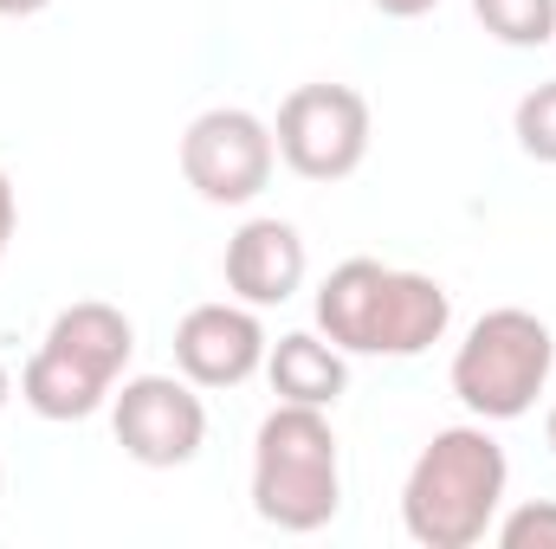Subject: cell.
<instances>
[{
	"mask_svg": "<svg viewBox=\"0 0 556 549\" xmlns=\"http://www.w3.org/2000/svg\"><path fill=\"white\" fill-rule=\"evenodd\" d=\"M511 491V459L485 420L440 426L402 478V531L420 549H472L492 537Z\"/></svg>",
	"mask_w": 556,
	"mask_h": 549,
	"instance_id": "obj_1",
	"label": "cell"
},
{
	"mask_svg": "<svg viewBox=\"0 0 556 549\" xmlns=\"http://www.w3.org/2000/svg\"><path fill=\"white\" fill-rule=\"evenodd\" d=\"M317 330L343 356H389L408 362L446 343L453 330V297L427 272H402L382 259H343L317 284Z\"/></svg>",
	"mask_w": 556,
	"mask_h": 549,
	"instance_id": "obj_2",
	"label": "cell"
},
{
	"mask_svg": "<svg viewBox=\"0 0 556 549\" xmlns=\"http://www.w3.org/2000/svg\"><path fill=\"white\" fill-rule=\"evenodd\" d=\"M130 356H137V323L104 297H78L46 323V343L26 356L20 401L59 426L91 420L98 408H111Z\"/></svg>",
	"mask_w": 556,
	"mask_h": 549,
	"instance_id": "obj_3",
	"label": "cell"
},
{
	"mask_svg": "<svg viewBox=\"0 0 556 549\" xmlns=\"http://www.w3.org/2000/svg\"><path fill=\"white\" fill-rule=\"evenodd\" d=\"M253 511L285 537H311L343 511V446L324 408L278 401L253 439Z\"/></svg>",
	"mask_w": 556,
	"mask_h": 549,
	"instance_id": "obj_4",
	"label": "cell"
},
{
	"mask_svg": "<svg viewBox=\"0 0 556 549\" xmlns=\"http://www.w3.org/2000/svg\"><path fill=\"white\" fill-rule=\"evenodd\" d=\"M551 369H556L551 323L525 304H498L466 330V343L453 349L446 382H453L459 408L492 426V420H525L538 408V395L551 388Z\"/></svg>",
	"mask_w": 556,
	"mask_h": 549,
	"instance_id": "obj_5",
	"label": "cell"
},
{
	"mask_svg": "<svg viewBox=\"0 0 556 549\" xmlns=\"http://www.w3.org/2000/svg\"><path fill=\"white\" fill-rule=\"evenodd\" d=\"M369 137H376L369 98L356 85H330V78L285 91L273 117L278 162L304 181H350L369 155Z\"/></svg>",
	"mask_w": 556,
	"mask_h": 549,
	"instance_id": "obj_6",
	"label": "cell"
},
{
	"mask_svg": "<svg viewBox=\"0 0 556 549\" xmlns=\"http://www.w3.org/2000/svg\"><path fill=\"white\" fill-rule=\"evenodd\" d=\"M278 142L273 124L240 111V104H214L181 130V181L207 201V207H247L273 188Z\"/></svg>",
	"mask_w": 556,
	"mask_h": 549,
	"instance_id": "obj_7",
	"label": "cell"
},
{
	"mask_svg": "<svg viewBox=\"0 0 556 549\" xmlns=\"http://www.w3.org/2000/svg\"><path fill=\"white\" fill-rule=\"evenodd\" d=\"M111 433H117L124 459H137L149 472H175V465H194L207 446V401L181 369L175 375H124L111 395Z\"/></svg>",
	"mask_w": 556,
	"mask_h": 549,
	"instance_id": "obj_8",
	"label": "cell"
},
{
	"mask_svg": "<svg viewBox=\"0 0 556 549\" xmlns=\"http://www.w3.org/2000/svg\"><path fill=\"white\" fill-rule=\"evenodd\" d=\"M266 323L253 304L240 297H220V304H194L181 323H175V369L194 382V388H240L266 369Z\"/></svg>",
	"mask_w": 556,
	"mask_h": 549,
	"instance_id": "obj_9",
	"label": "cell"
},
{
	"mask_svg": "<svg viewBox=\"0 0 556 549\" xmlns=\"http://www.w3.org/2000/svg\"><path fill=\"white\" fill-rule=\"evenodd\" d=\"M304 272H311V253H304V233L278 214H260L247 220L227 253H220V278L240 304L253 310H273V304H291L304 291Z\"/></svg>",
	"mask_w": 556,
	"mask_h": 549,
	"instance_id": "obj_10",
	"label": "cell"
},
{
	"mask_svg": "<svg viewBox=\"0 0 556 549\" xmlns=\"http://www.w3.org/2000/svg\"><path fill=\"white\" fill-rule=\"evenodd\" d=\"M266 382H273L278 401H298V408H337L343 388H350V356L324 336V330H291L266 349Z\"/></svg>",
	"mask_w": 556,
	"mask_h": 549,
	"instance_id": "obj_11",
	"label": "cell"
},
{
	"mask_svg": "<svg viewBox=\"0 0 556 549\" xmlns=\"http://www.w3.org/2000/svg\"><path fill=\"white\" fill-rule=\"evenodd\" d=\"M472 13L498 46H518V52L556 39V0H472Z\"/></svg>",
	"mask_w": 556,
	"mask_h": 549,
	"instance_id": "obj_12",
	"label": "cell"
},
{
	"mask_svg": "<svg viewBox=\"0 0 556 549\" xmlns=\"http://www.w3.org/2000/svg\"><path fill=\"white\" fill-rule=\"evenodd\" d=\"M511 137H518V149H525L531 162L556 168V78L531 85V91L518 98V111H511Z\"/></svg>",
	"mask_w": 556,
	"mask_h": 549,
	"instance_id": "obj_13",
	"label": "cell"
},
{
	"mask_svg": "<svg viewBox=\"0 0 556 549\" xmlns=\"http://www.w3.org/2000/svg\"><path fill=\"white\" fill-rule=\"evenodd\" d=\"M492 537L505 549H556V498H531L518 511H498Z\"/></svg>",
	"mask_w": 556,
	"mask_h": 549,
	"instance_id": "obj_14",
	"label": "cell"
},
{
	"mask_svg": "<svg viewBox=\"0 0 556 549\" xmlns=\"http://www.w3.org/2000/svg\"><path fill=\"white\" fill-rule=\"evenodd\" d=\"M13 227H20V194H13V175L0 168V266H7V246H13Z\"/></svg>",
	"mask_w": 556,
	"mask_h": 549,
	"instance_id": "obj_15",
	"label": "cell"
},
{
	"mask_svg": "<svg viewBox=\"0 0 556 549\" xmlns=\"http://www.w3.org/2000/svg\"><path fill=\"white\" fill-rule=\"evenodd\" d=\"M376 13H389V20H420V13H433L440 0H369Z\"/></svg>",
	"mask_w": 556,
	"mask_h": 549,
	"instance_id": "obj_16",
	"label": "cell"
},
{
	"mask_svg": "<svg viewBox=\"0 0 556 549\" xmlns=\"http://www.w3.org/2000/svg\"><path fill=\"white\" fill-rule=\"evenodd\" d=\"M52 0H0V20H33V13H46Z\"/></svg>",
	"mask_w": 556,
	"mask_h": 549,
	"instance_id": "obj_17",
	"label": "cell"
},
{
	"mask_svg": "<svg viewBox=\"0 0 556 549\" xmlns=\"http://www.w3.org/2000/svg\"><path fill=\"white\" fill-rule=\"evenodd\" d=\"M7 395H13V375H7V362H0V408H7Z\"/></svg>",
	"mask_w": 556,
	"mask_h": 549,
	"instance_id": "obj_18",
	"label": "cell"
},
{
	"mask_svg": "<svg viewBox=\"0 0 556 549\" xmlns=\"http://www.w3.org/2000/svg\"><path fill=\"white\" fill-rule=\"evenodd\" d=\"M544 439H551V452H556V408L544 413Z\"/></svg>",
	"mask_w": 556,
	"mask_h": 549,
	"instance_id": "obj_19",
	"label": "cell"
},
{
	"mask_svg": "<svg viewBox=\"0 0 556 549\" xmlns=\"http://www.w3.org/2000/svg\"><path fill=\"white\" fill-rule=\"evenodd\" d=\"M0 485H7V472H0Z\"/></svg>",
	"mask_w": 556,
	"mask_h": 549,
	"instance_id": "obj_20",
	"label": "cell"
}]
</instances>
